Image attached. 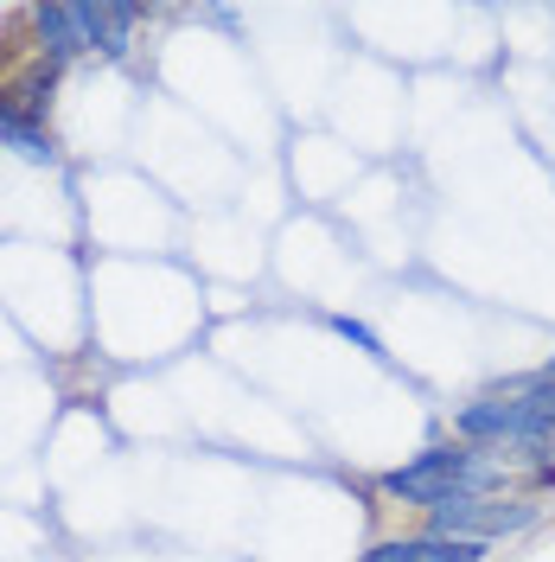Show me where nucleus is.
I'll list each match as a JSON object with an SVG mask.
<instances>
[{
    "mask_svg": "<svg viewBox=\"0 0 555 562\" xmlns=\"http://www.w3.org/2000/svg\"><path fill=\"white\" fill-rule=\"evenodd\" d=\"M38 38H45V58H77V52H90V38H83V26H77V7H38L33 13Z\"/></svg>",
    "mask_w": 555,
    "mask_h": 562,
    "instance_id": "5",
    "label": "nucleus"
},
{
    "mask_svg": "<svg viewBox=\"0 0 555 562\" xmlns=\"http://www.w3.org/2000/svg\"><path fill=\"white\" fill-rule=\"evenodd\" d=\"M518 416H523V396H486V403H466L460 409V435L466 441H498V448H511V435H518Z\"/></svg>",
    "mask_w": 555,
    "mask_h": 562,
    "instance_id": "3",
    "label": "nucleus"
},
{
    "mask_svg": "<svg viewBox=\"0 0 555 562\" xmlns=\"http://www.w3.org/2000/svg\"><path fill=\"white\" fill-rule=\"evenodd\" d=\"M135 20H140V7H77V26H83V38H90L103 58H122V52H128Z\"/></svg>",
    "mask_w": 555,
    "mask_h": 562,
    "instance_id": "4",
    "label": "nucleus"
},
{
    "mask_svg": "<svg viewBox=\"0 0 555 562\" xmlns=\"http://www.w3.org/2000/svg\"><path fill=\"white\" fill-rule=\"evenodd\" d=\"M332 326L346 333L351 346H364V351H377V358H383V339H377V333H371V326H364V319H346V314H339V319H332Z\"/></svg>",
    "mask_w": 555,
    "mask_h": 562,
    "instance_id": "6",
    "label": "nucleus"
},
{
    "mask_svg": "<svg viewBox=\"0 0 555 562\" xmlns=\"http://www.w3.org/2000/svg\"><path fill=\"white\" fill-rule=\"evenodd\" d=\"M530 518H536V505H523V498H466V492H453L448 505H434V530H428V537H466V543H486V537L523 530Z\"/></svg>",
    "mask_w": 555,
    "mask_h": 562,
    "instance_id": "1",
    "label": "nucleus"
},
{
    "mask_svg": "<svg viewBox=\"0 0 555 562\" xmlns=\"http://www.w3.org/2000/svg\"><path fill=\"white\" fill-rule=\"evenodd\" d=\"M523 396H530V403H543V409L555 416V378H536V384L523 390Z\"/></svg>",
    "mask_w": 555,
    "mask_h": 562,
    "instance_id": "7",
    "label": "nucleus"
},
{
    "mask_svg": "<svg viewBox=\"0 0 555 562\" xmlns=\"http://www.w3.org/2000/svg\"><path fill=\"white\" fill-rule=\"evenodd\" d=\"M486 543H466V537H396L377 543L364 562H479Z\"/></svg>",
    "mask_w": 555,
    "mask_h": 562,
    "instance_id": "2",
    "label": "nucleus"
}]
</instances>
